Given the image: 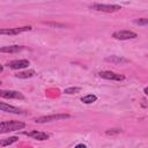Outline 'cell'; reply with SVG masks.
<instances>
[{"label":"cell","mask_w":148,"mask_h":148,"mask_svg":"<svg viewBox=\"0 0 148 148\" xmlns=\"http://www.w3.org/2000/svg\"><path fill=\"white\" fill-rule=\"evenodd\" d=\"M25 127V124L23 121L18 120H7V121H0V134L8 133L13 131L23 130Z\"/></svg>","instance_id":"obj_1"},{"label":"cell","mask_w":148,"mask_h":148,"mask_svg":"<svg viewBox=\"0 0 148 148\" xmlns=\"http://www.w3.org/2000/svg\"><path fill=\"white\" fill-rule=\"evenodd\" d=\"M71 118L69 114L67 113H58V114H50V116H42L38 118H35V123L38 124H44V123H50V121H56V120H64Z\"/></svg>","instance_id":"obj_2"},{"label":"cell","mask_w":148,"mask_h":148,"mask_svg":"<svg viewBox=\"0 0 148 148\" xmlns=\"http://www.w3.org/2000/svg\"><path fill=\"white\" fill-rule=\"evenodd\" d=\"M91 9H95L97 12H105V13H114L118 12L119 9H121V7L119 5H105V3H92L90 5Z\"/></svg>","instance_id":"obj_3"},{"label":"cell","mask_w":148,"mask_h":148,"mask_svg":"<svg viewBox=\"0 0 148 148\" xmlns=\"http://www.w3.org/2000/svg\"><path fill=\"white\" fill-rule=\"evenodd\" d=\"M112 37L114 39H119V40H127V39L136 38L138 35L134 31H131V30H119V31L113 32Z\"/></svg>","instance_id":"obj_4"},{"label":"cell","mask_w":148,"mask_h":148,"mask_svg":"<svg viewBox=\"0 0 148 148\" xmlns=\"http://www.w3.org/2000/svg\"><path fill=\"white\" fill-rule=\"evenodd\" d=\"M31 30L30 25L24 27H16V28H0V35H18L21 32H25Z\"/></svg>","instance_id":"obj_5"},{"label":"cell","mask_w":148,"mask_h":148,"mask_svg":"<svg viewBox=\"0 0 148 148\" xmlns=\"http://www.w3.org/2000/svg\"><path fill=\"white\" fill-rule=\"evenodd\" d=\"M98 76L102 77V79H105V80H112V81H123L125 79L124 75L121 74H117L114 72H111V71H102L98 73Z\"/></svg>","instance_id":"obj_6"},{"label":"cell","mask_w":148,"mask_h":148,"mask_svg":"<svg viewBox=\"0 0 148 148\" xmlns=\"http://www.w3.org/2000/svg\"><path fill=\"white\" fill-rule=\"evenodd\" d=\"M24 135L27 136H30L35 140H39V141H43V140H47L50 138V134L45 133V132H42V131H37V130H34V131H28V132H23Z\"/></svg>","instance_id":"obj_7"},{"label":"cell","mask_w":148,"mask_h":148,"mask_svg":"<svg viewBox=\"0 0 148 148\" xmlns=\"http://www.w3.org/2000/svg\"><path fill=\"white\" fill-rule=\"evenodd\" d=\"M0 97L2 98H15V99H23L24 96L22 92L16 90H1L0 89Z\"/></svg>","instance_id":"obj_8"},{"label":"cell","mask_w":148,"mask_h":148,"mask_svg":"<svg viewBox=\"0 0 148 148\" xmlns=\"http://www.w3.org/2000/svg\"><path fill=\"white\" fill-rule=\"evenodd\" d=\"M0 111L7 112V113H13V114H22V113H24L23 110H21L20 108H16L14 105H9V104L3 103V102H0Z\"/></svg>","instance_id":"obj_9"},{"label":"cell","mask_w":148,"mask_h":148,"mask_svg":"<svg viewBox=\"0 0 148 148\" xmlns=\"http://www.w3.org/2000/svg\"><path fill=\"white\" fill-rule=\"evenodd\" d=\"M7 66L12 69H22L29 66V61L27 59H18V60H12L7 64Z\"/></svg>","instance_id":"obj_10"},{"label":"cell","mask_w":148,"mask_h":148,"mask_svg":"<svg viewBox=\"0 0 148 148\" xmlns=\"http://www.w3.org/2000/svg\"><path fill=\"white\" fill-rule=\"evenodd\" d=\"M24 49V46L22 45H9V46H2L0 47V52H3V53H16V52H20Z\"/></svg>","instance_id":"obj_11"},{"label":"cell","mask_w":148,"mask_h":148,"mask_svg":"<svg viewBox=\"0 0 148 148\" xmlns=\"http://www.w3.org/2000/svg\"><path fill=\"white\" fill-rule=\"evenodd\" d=\"M35 75H36V72L32 71V69L24 71V72H18L17 74H15V76L18 77V79H29V77H32Z\"/></svg>","instance_id":"obj_12"},{"label":"cell","mask_w":148,"mask_h":148,"mask_svg":"<svg viewBox=\"0 0 148 148\" xmlns=\"http://www.w3.org/2000/svg\"><path fill=\"white\" fill-rule=\"evenodd\" d=\"M106 61H111L113 64H125L128 60L127 59H124L121 57H118V56H111V57H108L106 58Z\"/></svg>","instance_id":"obj_13"},{"label":"cell","mask_w":148,"mask_h":148,"mask_svg":"<svg viewBox=\"0 0 148 148\" xmlns=\"http://www.w3.org/2000/svg\"><path fill=\"white\" fill-rule=\"evenodd\" d=\"M81 101L84 103V104H91L94 102L97 101V96L96 95H92V94H89V95H86L81 98Z\"/></svg>","instance_id":"obj_14"},{"label":"cell","mask_w":148,"mask_h":148,"mask_svg":"<svg viewBox=\"0 0 148 148\" xmlns=\"http://www.w3.org/2000/svg\"><path fill=\"white\" fill-rule=\"evenodd\" d=\"M17 140H18L17 136H10V138H7V139H2V140H0V147H1V146H2V147L9 146V145L16 142Z\"/></svg>","instance_id":"obj_15"},{"label":"cell","mask_w":148,"mask_h":148,"mask_svg":"<svg viewBox=\"0 0 148 148\" xmlns=\"http://www.w3.org/2000/svg\"><path fill=\"white\" fill-rule=\"evenodd\" d=\"M80 90H81L80 87H69V88H66V89L64 90V92L71 95V94H76V92H79Z\"/></svg>","instance_id":"obj_16"},{"label":"cell","mask_w":148,"mask_h":148,"mask_svg":"<svg viewBox=\"0 0 148 148\" xmlns=\"http://www.w3.org/2000/svg\"><path fill=\"white\" fill-rule=\"evenodd\" d=\"M134 23L135 24H139V25H147L148 24V20L146 18V17H141V18H139V20H134Z\"/></svg>","instance_id":"obj_17"},{"label":"cell","mask_w":148,"mask_h":148,"mask_svg":"<svg viewBox=\"0 0 148 148\" xmlns=\"http://www.w3.org/2000/svg\"><path fill=\"white\" fill-rule=\"evenodd\" d=\"M120 132H121L120 128H111V130H108L105 133L106 135H116V134H119Z\"/></svg>","instance_id":"obj_18"},{"label":"cell","mask_w":148,"mask_h":148,"mask_svg":"<svg viewBox=\"0 0 148 148\" xmlns=\"http://www.w3.org/2000/svg\"><path fill=\"white\" fill-rule=\"evenodd\" d=\"M75 148H87V147H86V145H83V143H79V145L75 146Z\"/></svg>","instance_id":"obj_19"},{"label":"cell","mask_w":148,"mask_h":148,"mask_svg":"<svg viewBox=\"0 0 148 148\" xmlns=\"http://www.w3.org/2000/svg\"><path fill=\"white\" fill-rule=\"evenodd\" d=\"M143 91H145V94H146V95L148 94V92H147V91H148V89H147V88H145V89H143Z\"/></svg>","instance_id":"obj_20"},{"label":"cell","mask_w":148,"mask_h":148,"mask_svg":"<svg viewBox=\"0 0 148 148\" xmlns=\"http://www.w3.org/2000/svg\"><path fill=\"white\" fill-rule=\"evenodd\" d=\"M2 69H3V67H2V65H0V73L2 72Z\"/></svg>","instance_id":"obj_21"},{"label":"cell","mask_w":148,"mask_h":148,"mask_svg":"<svg viewBox=\"0 0 148 148\" xmlns=\"http://www.w3.org/2000/svg\"><path fill=\"white\" fill-rule=\"evenodd\" d=\"M0 83H1V82H0Z\"/></svg>","instance_id":"obj_22"}]
</instances>
